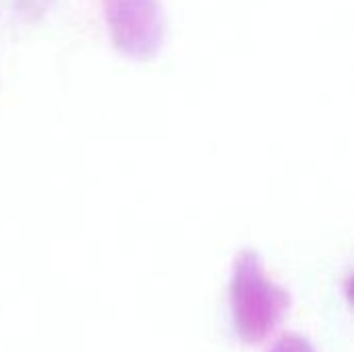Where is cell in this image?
Segmentation results:
<instances>
[{
	"label": "cell",
	"instance_id": "cell-4",
	"mask_svg": "<svg viewBox=\"0 0 354 352\" xmlns=\"http://www.w3.org/2000/svg\"><path fill=\"white\" fill-rule=\"evenodd\" d=\"M54 0H17V6L21 10V15H25L31 21H37L44 17V12L50 8Z\"/></svg>",
	"mask_w": 354,
	"mask_h": 352
},
{
	"label": "cell",
	"instance_id": "cell-2",
	"mask_svg": "<svg viewBox=\"0 0 354 352\" xmlns=\"http://www.w3.org/2000/svg\"><path fill=\"white\" fill-rule=\"evenodd\" d=\"M114 50L135 62L153 60L166 41L168 21L162 0H102Z\"/></svg>",
	"mask_w": 354,
	"mask_h": 352
},
{
	"label": "cell",
	"instance_id": "cell-3",
	"mask_svg": "<svg viewBox=\"0 0 354 352\" xmlns=\"http://www.w3.org/2000/svg\"><path fill=\"white\" fill-rule=\"evenodd\" d=\"M270 352H315V349L311 346V342L307 338H303L299 334H286L274 342Z\"/></svg>",
	"mask_w": 354,
	"mask_h": 352
},
{
	"label": "cell",
	"instance_id": "cell-1",
	"mask_svg": "<svg viewBox=\"0 0 354 352\" xmlns=\"http://www.w3.org/2000/svg\"><path fill=\"white\" fill-rule=\"evenodd\" d=\"M288 295L272 282L253 249L236 255L230 280V303L236 328L247 342L268 336L288 307Z\"/></svg>",
	"mask_w": 354,
	"mask_h": 352
}]
</instances>
